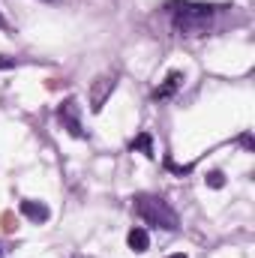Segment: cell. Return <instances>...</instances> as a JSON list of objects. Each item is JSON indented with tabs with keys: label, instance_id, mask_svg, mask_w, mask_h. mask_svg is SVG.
<instances>
[{
	"label": "cell",
	"instance_id": "cell-1",
	"mask_svg": "<svg viewBox=\"0 0 255 258\" xmlns=\"http://www.w3.org/2000/svg\"><path fill=\"white\" fill-rule=\"evenodd\" d=\"M168 12L174 18V27L183 33V36H204L210 30V18H213V6L207 3H180V0H171L168 3Z\"/></svg>",
	"mask_w": 255,
	"mask_h": 258
},
{
	"label": "cell",
	"instance_id": "cell-2",
	"mask_svg": "<svg viewBox=\"0 0 255 258\" xmlns=\"http://www.w3.org/2000/svg\"><path fill=\"white\" fill-rule=\"evenodd\" d=\"M135 213L147 222V225H156V228H165V231H174L177 228V213L168 201L156 198V195H135Z\"/></svg>",
	"mask_w": 255,
	"mask_h": 258
},
{
	"label": "cell",
	"instance_id": "cell-3",
	"mask_svg": "<svg viewBox=\"0 0 255 258\" xmlns=\"http://www.w3.org/2000/svg\"><path fill=\"white\" fill-rule=\"evenodd\" d=\"M57 117H60V123L69 129V135H75V138L84 135V129L78 123V105H75V99H66L63 105L57 108Z\"/></svg>",
	"mask_w": 255,
	"mask_h": 258
},
{
	"label": "cell",
	"instance_id": "cell-4",
	"mask_svg": "<svg viewBox=\"0 0 255 258\" xmlns=\"http://www.w3.org/2000/svg\"><path fill=\"white\" fill-rule=\"evenodd\" d=\"M114 75L108 78V75H102V78H96V84H93V90H90V108L93 111H102V105H105V99H108V93L114 90Z\"/></svg>",
	"mask_w": 255,
	"mask_h": 258
},
{
	"label": "cell",
	"instance_id": "cell-5",
	"mask_svg": "<svg viewBox=\"0 0 255 258\" xmlns=\"http://www.w3.org/2000/svg\"><path fill=\"white\" fill-rule=\"evenodd\" d=\"M21 213L30 219V222H48V207L42 201H21Z\"/></svg>",
	"mask_w": 255,
	"mask_h": 258
},
{
	"label": "cell",
	"instance_id": "cell-6",
	"mask_svg": "<svg viewBox=\"0 0 255 258\" xmlns=\"http://www.w3.org/2000/svg\"><path fill=\"white\" fill-rule=\"evenodd\" d=\"M180 84H183V75H180V72H171V75L165 78V84L153 90V99H168V96H174V90H177Z\"/></svg>",
	"mask_w": 255,
	"mask_h": 258
},
{
	"label": "cell",
	"instance_id": "cell-7",
	"mask_svg": "<svg viewBox=\"0 0 255 258\" xmlns=\"http://www.w3.org/2000/svg\"><path fill=\"white\" fill-rule=\"evenodd\" d=\"M126 243H129L132 252H147V249H150V237H147L144 228H132L126 234Z\"/></svg>",
	"mask_w": 255,
	"mask_h": 258
},
{
	"label": "cell",
	"instance_id": "cell-8",
	"mask_svg": "<svg viewBox=\"0 0 255 258\" xmlns=\"http://www.w3.org/2000/svg\"><path fill=\"white\" fill-rule=\"evenodd\" d=\"M132 150H141L144 156H153V141H150V135H147V132H141V135L132 141Z\"/></svg>",
	"mask_w": 255,
	"mask_h": 258
},
{
	"label": "cell",
	"instance_id": "cell-9",
	"mask_svg": "<svg viewBox=\"0 0 255 258\" xmlns=\"http://www.w3.org/2000/svg\"><path fill=\"white\" fill-rule=\"evenodd\" d=\"M207 186H213V189H222V186H225V177H222V171H210V174H207Z\"/></svg>",
	"mask_w": 255,
	"mask_h": 258
},
{
	"label": "cell",
	"instance_id": "cell-10",
	"mask_svg": "<svg viewBox=\"0 0 255 258\" xmlns=\"http://www.w3.org/2000/svg\"><path fill=\"white\" fill-rule=\"evenodd\" d=\"M3 228H6V231H15V225H12V216H9V213L3 216Z\"/></svg>",
	"mask_w": 255,
	"mask_h": 258
},
{
	"label": "cell",
	"instance_id": "cell-11",
	"mask_svg": "<svg viewBox=\"0 0 255 258\" xmlns=\"http://www.w3.org/2000/svg\"><path fill=\"white\" fill-rule=\"evenodd\" d=\"M168 258H186V255L183 252H174V255H168Z\"/></svg>",
	"mask_w": 255,
	"mask_h": 258
},
{
	"label": "cell",
	"instance_id": "cell-12",
	"mask_svg": "<svg viewBox=\"0 0 255 258\" xmlns=\"http://www.w3.org/2000/svg\"><path fill=\"white\" fill-rule=\"evenodd\" d=\"M3 24H6V21H3V15H0V27H3Z\"/></svg>",
	"mask_w": 255,
	"mask_h": 258
},
{
	"label": "cell",
	"instance_id": "cell-13",
	"mask_svg": "<svg viewBox=\"0 0 255 258\" xmlns=\"http://www.w3.org/2000/svg\"><path fill=\"white\" fill-rule=\"evenodd\" d=\"M0 258H3V243H0Z\"/></svg>",
	"mask_w": 255,
	"mask_h": 258
}]
</instances>
